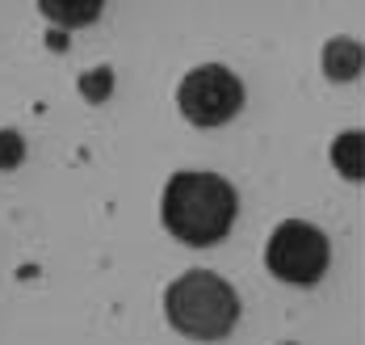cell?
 Here are the masks:
<instances>
[{
  "label": "cell",
  "instance_id": "obj_2",
  "mask_svg": "<svg viewBox=\"0 0 365 345\" xmlns=\"http://www.w3.org/2000/svg\"><path fill=\"white\" fill-rule=\"evenodd\" d=\"M164 311L173 320V329L197 341H222L235 320H240V295L231 282H222L210 269H189L181 274L168 295H164Z\"/></svg>",
  "mask_w": 365,
  "mask_h": 345
},
{
  "label": "cell",
  "instance_id": "obj_5",
  "mask_svg": "<svg viewBox=\"0 0 365 345\" xmlns=\"http://www.w3.org/2000/svg\"><path fill=\"white\" fill-rule=\"evenodd\" d=\"M324 72L331 80H353L361 72V46L353 39H331L324 51Z\"/></svg>",
  "mask_w": 365,
  "mask_h": 345
},
{
  "label": "cell",
  "instance_id": "obj_6",
  "mask_svg": "<svg viewBox=\"0 0 365 345\" xmlns=\"http://www.w3.org/2000/svg\"><path fill=\"white\" fill-rule=\"evenodd\" d=\"M365 139L361 131H344V135H336V144H331V160H336V169L349 177V181H361L365 173Z\"/></svg>",
  "mask_w": 365,
  "mask_h": 345
},
{
  "label": "cell",
  "instance_id": "obj_8",
  "mask_svg": "<svg viewBox=\"0 0 365 345\" xmlns=\"http://www.w3.org/2000/svg\"><path fill=\"white\" fill-rule=\"evenodd\" d=\"M110 89H113V72L110 68H97V72H84V76H80V93H84L88 101L110 97Z\"/></svg>",
  "mask_w": 365,
  "mask_h": 345
},
{
  "label": "cell",
  "instance_id": "obj_9",
  "mask_svg": "<svg viewBox=\"0 0 365 345\" xmlns=\"http://www.w3.org/2000/svg\"><path fill=\"white\" fill-rule=\"evenodd\" d=\"M26 160V139L17 131H0V169H17Z\"/></svg>",
  "mask_w": 365,
  "mask_h": 345
},
{
  "label": "cell",
  "instance_id": "obj_7",
  "mask_svg": "<svg viewBox=\"0 0 365 345\" xmlns=\"http://www.w3.org/2000/svg\"><path fill=\"white\" fill-rule=\"evenodd\" d=\"M42 13L51 17V21H59V26H88V21H97L101 17V4L97 0H42Z\"/></svg>",
  "mask_w": 365,
  "mask_h": 345
},
{
  "label": "cell",
  "instance_id": "obj_4",
  "mask_svg": "<svg viewBox=\"0 0 365 345\" xmlns=\"http://www.w3.org/2000/svg\"><path fill=\"white\" fill-rule=\"evenodd\" d=\"M177 106L193 126H222L240 114L244 106V84L235 72H227L222 64H202L181 80L177 89Z\"/></svg>",
  "mask_w": 365,
  "mask_h": 345
},
{
  "label": "cell",
  "instance_id": "obj_1",
  "mask_svg": "<svg viewBox=\"0 0 365 345\" xmlns=\"http://www.w3.org/2000/svg\"><path fill=\"white\" fill-rule=\"evenodd\" d=\"M235 186L219 177V173H177L164 186V202H160V219L177 240L206 249L219 244L235 224Z\"/></svg>",
  "mask_w": 365,
  "mask_h": 345
},
{
  "label": "cell",
  "instance_id": "obj_3",
  "mask_svg": "<svg viewBox=\"0 0 365 345\" xmlns=\"http://www.w3.org/2000/svg\"><path fill=\"white\" fill-rule=\"evenodd\" d=\"M264 261H269V269L282 282H290V286H315L331 261V244L315 224L286 219V224H277V231L269 236Z\"/></svg>",
  "mask_w": 365,
  "mask_h": 345
}]
</instances>
